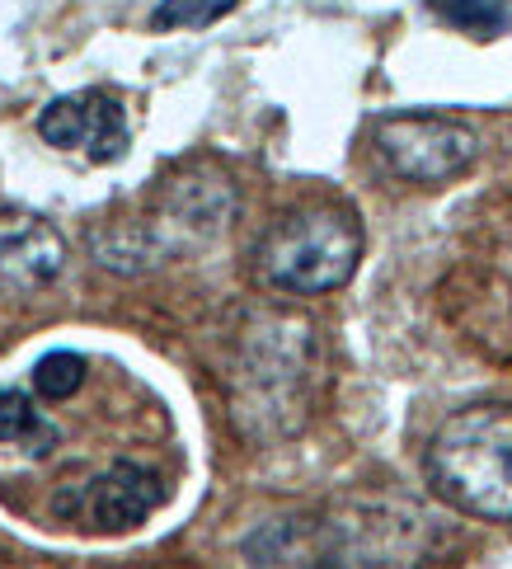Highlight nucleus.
I'll use <instances>...</instances> for the list:
<instances>
[{
	"label": "nucleus",
	"instance_id": "obj_7",
	"mask_svg": "<svg viewBox=\"0 0 512 569\" xmlns=\"http://www.w3.org/2000/svg\"><path fill=\"white\" fill-rule=\"evenodd\" d=\"M0 442L29 457H48L57 447V423L38 415V405L19 386H0Z\"/></svg>",
	"mask_w": 512,
	"mask_h": 569
},
{
	"label": "nucleus",
	"instance_id": "obj_6",
	"mask_svg": "<svg viewBox=\"0 0 512 569\" xmlns=\"http://www.w3.org/2000/svg\"><path fill=\"white\" fill-rule=\"evenodd\" d=\"M67 269V240L48 217L29 208H0V288L38 292Z\"/></svg>",
	"mask_w": 512,
	"mask_h": 569
},
{
	"label": "nucleus",
	"instance_id": "obj_9",
	"mask_svg": "<svg viewBox=\"0 0 512 569\" xmlns=\"http://www.w3.org/2000/svg\"><path fill=\"white\" fill-rule=\"evenodd\" d=\"M240 0H160V10L151 14V29H208L217 19H227Z\"/></svg>",
	"mask_w": 512,
	"mask_h": 569
},
{
	"label": "nucleus",
	"instance_id": "obj_10",
	"mask_svg": "<svg viewBox=\"0 0 512 569\" xmlns=\"http://www.w3.org/2000/svg\"><path fill=\"white\" fill-rule=\"evenodd\" d=\"M508 6H512V0H442V14L452 19L456 29H465V33L494 38L508 24Z\"/></svg>",
	"mask_w": 512,
	"mask_h": 569
},
{
	"label": "nucleus",
	"instance_id": "obj_8",
	"mask_svg": "<svg viewBox=\"0 0 512 569\" xmlns=\"http://www.w3.org/2000/svg\"><path fill=\"white\" fill-rule=\"evenodd\" d=\"M80 386H86V358L71 353V349H52L38 358L33 368V391L43 400H71Z\"/></svg>",
	"mask_w": 512,
	"mask_h": 569
},
{
	"label": "nucleus",
	"instance_id": "obj_2",
	"mask_svg": "<svg viewBox=\"0 0 512 569\" xmlns=\"http://www.w3.org/2000/svg\"><path fill=\"white\" fill-rule=\"evenodd\" d=\"M362 259V221L343 202H305L259 240V278L278 292L320 297L343 288Z\"/></svg>",
	"mask_w": 512,
	"mask_h": 569
},
{
	"label": "nucleus",
	"instance_id": "obj_1",
	"mask_svg": "<svg viewBox=\"0 0 512 569\" xmlns=\"http://www.w3.org/2000/svg\"><path fill=\"white\" fill-rule=\"evenodd\" d=\"M428 485L484 522H512V405L456 410L428 442Z\"/></svg>",
	"mask_w": 512,
	"mask_h": 569
},
{
	"label": "nucleus",
	"instance_id": "obj_3",
	"mask_svg": "<svg viewBox=\"0 0 512 569\" xmlns=\"http://www.w3.org/2000/svg\"><path fill=\"white\" fill-rule=\"evenodd\" d=\"M372 141L385 166L414 184H442V179L461 174L480 151L475 132L438 113H391L372 128Z\"/></svg>",
	"mask_w": 512,
	"mask_h": 569
},
{
	"label": "nucleus",
	"instance_id": "obj_4",
	"mask_svg": "<svg viewBox=\"0 0 512 569\" xmlns=\"http://www.w3.org/2000/svg\"><path fill=\"white\" fill-rule=\"evenodd\" d=\"M160 499H165V485H160L155 471L137 461H113L109 471H99L80 490L57 495L52 513L90 527V532H132V527H141L155 513Z\"/></svg>",
	"mask_w": 512,
	"mask_h": 569
},
{
	"label": "nucleus",
	"instance_id": "obj_5",
	"mask_svg": "<svg viewBox=\"0 0 512 569\" xmlns=\"http://www.w3.org/2000/svg\"><path fill=\"white\" fill-rule=\"evenodd\" d=\"M38 137L57 151H76L90 166H113L128 151V109L109 90H76L61 94L38 113Z\"/></svg>",
	"mask_w": 512,
	"mask_h": 569
}]
</instances>
